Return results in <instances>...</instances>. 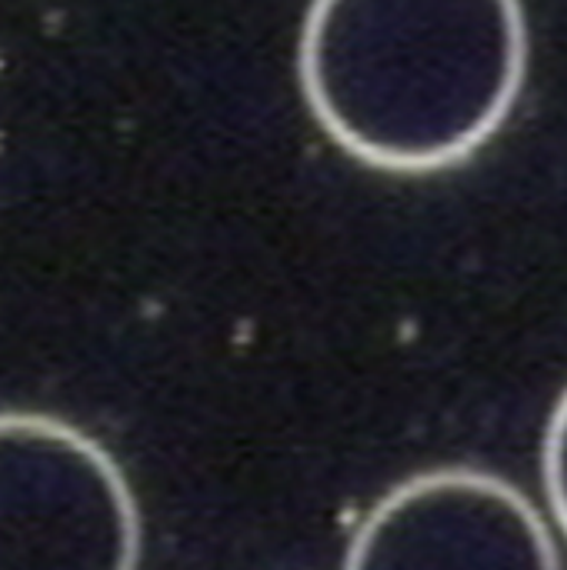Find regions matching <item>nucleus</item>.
<instances>
[{"instance_id":"obj_2","label":"nucleus","mask_w":567,"mask_h":570,"mask_svg":"<svg viewBox=\"0 0 567 570\" xmlns=\"http://www.w3.org/2000/svg\"><path fill=\"white\" fill-rule=\"evenodd\" d=\"M140 511L104 444L80 428L0 411V570H137Z\"/></svg>"},{"instance_id":"obj_3","label":"nucleus","mask_w":567,"mask_h":570,"mask_svg":"<svg viewBox=\"0 0 567 570\" xmlns=\"http://www.w3.org/2000/svg\"><path fill=\"white\" fill-rule=\"evenodd\" d=\"M344 570H561V558L545 514L511 481L438 468L364 514Z\"/></svg>"},{"instance_id":"obj_4","label":"nucleus","mask_w":567,"mask_h":570,"mask_svg":"<svg viewBox=\"0 0 567 570\" xmlns=\"http://www.w3.org/2000/svg\"><path fill=\"white\" fill-rule=\"evenodd\" d=\"M541 481L548 511L558 524V531L567 538V387L551 407L545 441H541Z\"/></svg>"},{"instance_id":"obj_1","label":"nucleus","mask_w":567,"mask_h":570,"mask_svg":"<svg viewBox=\"0 0 567 570\" xmlns=\"http://www.w3.org/2000/svg\"><path fill=\"white\" fill-rule=\"evenodd\" d=\"M528 73L521 0H311L301 87L321 130L391 174L478 154Z\"/></svg>"}]
</instances>
